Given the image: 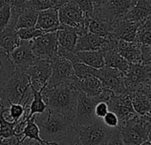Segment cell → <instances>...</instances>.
<instances>
[{
  "label": "cell",
  "instance_id": "cell-1",
  "mask_svg": "<svg viewBox=\"0 0 151 145\" xmlns=\"http://www.w3.org/2000/svg\"><path fill=\"white\" fill-rule=\"evenodd\" d=\"M42 96L47 108L73 120L77 105L79 90L72 82H62L42 89Z\"/></svg>",
  "mask_w": 151,
  "mask_h": 145
},
{
  "label": "cell",
  "instance_id": "cell-2",
  "mask_svg": "<svg viewBox=\"0 0 151 145\" xmlns=\"http://www.w3.org/2000/svg\"><path fill=\"white\" fill-rule=\"evenodd\" d=\"M34 118L39 128L40 137L46 142L58 144L73 128L71 120L48 108L42 113L34 114Z\"/></svg>",
  "mask_w": 151,
  "mask_h": 145
},
{
  "label": "cell",
  "instance_id": "cell-3",
  "mask_svg": "<svg viewBox=\"0 0 151 145\" xmlns=\"http://www.w3.org/2000/svg\"><path fill=\"white\" fill-rule=\"evenodd\" d=\"M29 87V78L26 71L15 68L12 76L0 86L2 107L8 108L11 104H22Z\"/></svg>",
  "mask_w": 151,
  "mask_h": 145
},
{
  "label": "cell",
  "instance_id": "cell-4",
  "mask_svg": "<svg viewBox=\"0 0 151 145\" xmlns=\"http://www.w3.org/2000/svg\"><path fill=\"white\" fill-rule=\"evenodd\" d=\"M117 129L119 131L125 145H140L150 140L151 115H139L119 122Z\"/></svg>",
  "mask_w": 151,
  "mask_h": 145
},
{
  "label": "cell",
  "instance_id": "cell-5",
  "mask_svg": "<svg viewBox=\"0 0 151 145\" xmlns=\"http://www.w3.org/2000/svg\"><path fill=\"white\" fill-rule=\"evenodd\" d=\"M114 94L112 91L104 89L100 95L96 97H88L79 91L75 115L72 120L73 127L87 126L95 121L97 118L95 115V106L101 101L107 102Z\"/></svg>",
  "mask_w": 151,
  "mask_h": 145
},
{
  "label": "cell",
  "instance_id": "cell-6",
  "mask_svg": "<svg viewBox=\"0 0 151 145\" xmlns=\"http://www.w3.org/2000/svg\"><path fill=\"white\" fill-rule=\"evenodd\" d=\"M74 128L82 145H106L113 133V129L98 118L89 125Z\"/></svg>",
  "mask_w": 151,
  "mask_h": 145
},
{
  "label": "cell",
  "instance_id": "cell-7",
  "mask_svg": "<svg viewBox=\"0 0 151 145\" xmlns=\"http://www.w3.org/2000/svg\"><path fill=\"white\" fill-rule=\"evenodd\" d=\"M151 64H131L125 74L124 83L127 93L131 94L150 87Z\"/></svg>",
  "mask_w": 151,
  "mask_h": 145
},
{
  "label": "cell",
  "instance_id": "cell-8",
  "mask_svg": "<svg viewBox=\"0 0 151 145\" xmlns=\"http://www.w3.org/2000/svg\"><path fill=\"white\" fill-rule=\"evenodd\" d=\"M32 49L37 58L51 61L58 54V40L55 32L45 33L31 40Z\"/></svg>",
  "mask_w": 151,
  "mask_h": 145
},
{
  "label": "cell",
  "instance_id": "cell-9",
  "mask_svg": "<svg viewBox=\"0 0 151 145\" xmlns=\"http://www.w3.org/2000/svg\"><path fill=\"white\" fill-rule=\"evenodd\" d=\"M51 75L46 84L48 87L55 86L62 82H72L76 77L73 64L58 54L51 60Z\"/></svg>",
  "mask_w": 151,
  "mask_h": 145
},
{
  "label": "cell",
  "instance_id": "cell-10",
  "mask_svg": "<svg viewBox=\"0 0 151 145\" xmlns=\"http://www.w3.org/2000/svg\"><path fill=\"white\" fill-rule=\"evenodd\" d=\"M51 61L38 58L26 70L30 87L36 91H42L51 75Z\"/></svg>",
  "mask_w": 151,
  "mask_h": 145
},
{
  "label": "cell",
  "instance_id": "cell-11",
  "mask_svg": "<svg viewBox=\"0 0 151 145\" xmlns=\"http://www.w3.org/2000/svg\"><path fill=\"white\" fill-rule=\"evenodd\" d=\"M97 78L100 80L103 87L112 91L115 96L127 93L124 83L125 74L118 69L104 66L98 69Z\"/></svg>",
  "mask_w": 151,
  "mask_h": 145
},
{
  "label": "cell",
  "instance_id": "cell-12",
  "mask_svg": "<svg viewBox=\"0 0 151 145\" xmlns=\"http://www.w3.org/2000/svg\"><path fill=\"white\" fill-rule=\"evenodd\" d=\"M8 56L15 68L25 71L38 59L33 51L31 40H20L19 44Z\"/></svg>",
  "mask_w": 151,
  "mask_h": 145
},
{
  "label": "cell",
  "instance_id": "cell-13",
  "mask_svg": "<svg viewBox=\"0 0 151 145\" xmlns=\"http://www.w3.org/2000/svg\"><path fill=\"white\" fill-rule=\"evenodd\" d=\"M106 103L109 111L113 112L118 116L119 122L126 121L137 114L134 110L131 96L128 93L119 96L113 95Z\"/></svg>",
  "mask_w": 151,
  "mask_h": 145
},
{
  "label": "cell",
  "instance_id": "cell-14",
  "mask_svg": "<svg viewBox=\"0 0 151 145\" xmlns=\"http://www.w3.org/2000/svg\"><path fill=\"white\" fill-rule=\"evenodd\" d=\"M35 27L44 33L55 32L62 28L58 19V11L57 8H49L38 12Z\"/></svg>",
  "mask_w": 151,
  "mask_h": 145
},
{
  "label": "cell",
  "instance_id": "cell-15",
  "mask_svg": "<svg viewBox=\"0 0 151 145\" xmlns=\"http://www.w3.org/2000/svg\"><path fill=\"white\" fill-rule=\"evenodd\" d=\"M139 24L140 23L132 22L122 18L116 19L112 21L113 35L127 42L136 43Z\"/></svg>",
  "mask_w": 151,
  "mask_h": 145
},
{
  "label": "cell",
  "instance_id": "cell-16",
  "mask_svg": "<svg viewBox=\"0 0 151 145\" xmlns=\"http://www.w3.org/2000/svg\"><path fill=\"white\" fill-rule=\"evenodd\" d=\"M73 85L80 91L88 97H96L104 90V87L100 80L96 76H89L86 78L75 77L73 81Z\"/></svg>",
  "mask_w": 151,
  "mask_h": 145
},
{
  "label": "cell",
  "instance_id": "cell-17",
  "mask_svg": "<svg viewBox=\"0 0 151 145\" xmlns=\"http://www.w3.org/2000/svg\"><path fill=\"white\" fill-rule=\"evenodd\" d=\"M129 94V93H128ZM135 113L139 115H150L151 112V89L145 88L142 90L129 94Z\"/></svg>",
  "mask_w": 151,
  "mask_h": 145
},
{
  "label": "cell",
  "instance_id": "cell-18",
  "mask_svg": "<svg viewBox=\"0 0 151 145\" xmlns=\"http://www.w3.org/2000/svg\"><path fill=\"white\" fill-rule=\"evenodd\" d=\"M105 42H106V38L98 36L90 32H87L85 34H81L78 35L74 50L86 51V50H100Z\"/></svg>",
  "mask_w": 151,
  "mask_h": 145
},
{
  "label": "cell",
  "instance_id": "cell-19",
  "mask_svg": "<svg viewBox=\"0 0 151 145\" xmlns=\"http://www.w3.org/2000/svg\"><path fill=\"white\" fill-rule=\"evenodd\" d=\"M20 43L16 28L11 25H7L0 31V48L7 54L13 50Z\"/></svg>",
  "mask_w": 151,
  "mask_h": 145
},
{
  "label": "cell",
  "instance_id": "cell-20",
  "mask_svg": "<svg viewBox=\"0 0 151 145\" xmlns=\"http://www.w3.org/2000/svg\"><path fill=\"white\" fill-rule=\"evenodd\" d=\"M79 32H80L79 28L68 27H65L64 28L57 30L56 35H57L58 46L74 50Z\"/></svg>",
  "mask_w": 151,
  "mask_h": 145
},
{
  "label": "cell",
  "instance_id": "cell-21",
  "mask_svg": "<svg viewBox=\"0 0 151 145\" xmlns=\"http://www.w3.org/2000/svg\"><path fill=\"white\" fill-rule=\"evenodd\" d=\"M104 66L116 68L119 71L122 72L124 74L127 72L130 63L126 60L117 50H111L104 52Z\"/></svg>",
  "mask_w": 151,
  "mask_h": 145
},
{
  "label": "cell",
  "instance_id": "cell-22",
  "mask_svg": "<svg viewBox=\"0 0 151 145\" xmlns=\"http://www.w3.org/2000/svg\"><path fill=\"white\" fill-rule=\"evenodd\" d=\"M81 62L92 66L96 69H100L104 66V51L101 50H86L76 51Z\"/></svg>",
  "mask_w": 151,
  "mask_h": 145
},
{
  "label": "cell",
  "instance_id": "cell-23",
  "mask_svg": "<svg viewBox=\"0 0 151 145\" xmlns=\"http://www.w3.org/2000/svg\"><path fill=\"white\" fill-rule=\"evenodd\" d=\"M88 32L104 38H108L113 35L112 22L107 20L90 18L88 23Z\"/></svg>",
  "mask_w": 151,
  "mask_h": 145
},
{
  "label": "cell",
  "instance_id": "cell-24",
  "mask_svg": "<svg viewBox=\"0 0 151 145\" xmlns=\"http://www.w3.org/2000/svg\"><path fill=\"white\" fill-rule=\"evenodd\" d=\"M119 53L131 64H143L141 55V44L138 43H129Z\"/></svg>",
  "mask_w": 151,
  "mask_h": 145
},
{
  "label": "cell",
  "instance_id": "cell-25",
  "mask_svg": "<svg viewBox=\"0 0 151 145\" xmlns=\"http://www.w3.org/2000/svg\"><path fill=\"white\" fill-rule=\"evenodd\" d=\"M37 15H38V12H36L31 8L24 9L18 18L15 28L18 29V28H22V27H35L36 20H37Z\"/></svg>",
  "mask_w": 151,
  "mask_h": 145
},
{
  "label": "cell",
  "instance_id": "cell-26",
  "mask_svg": "<svg viewBox=\"0 0 151 145\" xmlns=\"http://www.w3.org/2000/svg\"><path fill=\"white\" fill-rule=\"evenodd\" d=\"M136 43L143 45H151V16L139 24Z\"/></svg>",
  "mask_w": 151,
  "mask_h": 145
},
{
  "label": "cell",
  "instance_id": "cell-27",
  "mask_svg": "<svg viewBox=\"0 0 151 145\" xmlns=\"http://www.w3.org/2000/svg\"><path fill=\"white\" fill-rule=\"evenodd\" d=\"M15 67L7 53L0 54V86L3 85L12 74Z\"/></svg>",
  "mask_w": 151,
  "mask_h": 145
},
{
  "label": "cell",
  "instance_id": "cell-28",
  "mask_svg": "<svg viewBox=\"0 0 151 145\" xmlns=\"http://www.w3.org/2000/svg\"><path fill=\"white\" fill-rule=\"evenodd\" d=\"M137 0H110L116 19L124 17L136 4Z\"/></svg>",
  "mask_w": 151,
  "mask_h": 145
},
{
  "label": "cell",
  "instance_id": "cell-29",
  "mask_svg": "<svg viewBox=\"0 0 151 145\" xmlns=\"http://www.w3.org/2000/svg\"><path fill=\"white\" fill-rule=\"evenodd\" d=\"M26 138H29V139H33L35 140L36 142L40 143V144H47V143H50V142H46L43 141L41 137H40V131H39V128L36 125L35 121V118L34 115L29 118L27 121L26 127L23 130V140Z\"/></svg>",
  "mask_w": 151,
  "mask_h": 145
},
{
  "label": "cell",
  "instance_id": "cell-30",
  "mask_svg": "<svg viewBox=\"0 0 151 145\" xmlns=\"http://www.w3.org/2000/svg\"><path fill=\"white\" fill-rule=\"evenodd\" d=\"M32 91H33V99L29 105V118H31L34 114L42 113L47 109V105L42 98V92L36 91L33 89Z\"/></svg>",
  "mask_w": 151,
  "mask_h": 145
},
{
  "label": "cell",
  "instance_id": "cell-31",
  "mask_svg": "<svg viewBox=\"0 0 151 145\" xmlns=\"http://www.w3.org/2000/svg\"><path fill=\"white\" fill-rule=\"evenodd\" d=\"M74 74L78 78H86L89 76H96L98 74V69L89 66L82 62L75 63L73 65Z\"/></svg>",
  "mask_w": 151,
  "mask_h": 145
},
{
  "label": "cell",
  "instance_id": "cell-32",
  "mask_svg": "<svg viewBox=\"0 0 151 145\" xmlns=\"http://www.w3.org/2000/svg\"><path fill=\"white\" fill-rule=\"evenodd\" d=\"M16 33L20 40H32L35 37H38L45 34L42 30L32 27H22L16 29Z\"/></svg>",
  "mask_w": 151,
  "mask_h": 145
},
{
  "label": "cell",
  "instance_id": "cell-33",
  "mask_svg": "<svg viewBox=\"0 0 151 145\" xmlns=\"http://www.w3.org/2000/svg\"><path fill=\"white\" fill-rule=\"evenodd\" d=\"M57 145H82L76 128L73 126V128L70 129V131L68 132V134L62 139L60 140Z\"/></svg>",
  "mask_w": 151,
  "mask_h": 145
},
{
  "label": "cell",
  "instance_id": "cell-34",
  "mask_svg": "<svg viewBox=\"0 0 151 145\" xmlns=\"http://www.w3.org/2000/svg\"><path fill=\"white\" fill-rule=\"evenodd\" d=\"M58 55L67 59L73 65L75 63L81 62V60L77 55V52L73 50H69V49H65V48H63L61 46H58Z\"/></svg>",
  "mask_w": 151,
  "mask_h": 145
},
{
  "label": "cell",
  "instance_id": "cell-35",
  "mask_svg": "<svg viewBox=\"0 0 151 145\" xmlns=\"http://www.w3.org/2000/svg\"><path fill=\"white\" fill-rule=\"evenodd\" d=\"M16 122H8L0 115V137L7 138L13 136V128Z\"/></svg>",
  "mask_w": 151,
  "mask_h": 145
},
{
  "label": "cell",
  "instance_id": "cell-36",
  "mask_svg": "<svg viewBox=\"0 0 151 145\" xmlns=\"http://www.w3.org/2000/svg\"><path fill=\"white\" fill-rule=\"evenodd\" d=\"M10 17H11V5L6 0L5 4L3 5V7L0 10V31L9 24Z\"/></svg>",
  "mask_w": 151,
  "mask_h": 145
},
{
  "label": "cell",
  "instance_id": "cell-37",
  "mask_svg": "<svg viewBox=\"0 0 151 145\" xmlns=\"http://www.w3.org/2000/svg\"><path fill=\"white\" fill-rule=\"evenodd\" d=\"M10 115L14 122H17L24 114L25 106L21 104H11L8 107Z\"/></svg>",
  "mask_w": 151,
  "mask_h": 145
},
{
  "label": "cell",
  "instance_id": "cell-38",
  "mask_svg": "<svg viewBox=\"0 0 151 145\" xmlns=\"http://www.w3.org/2000/svg\"><path fill=\"white\" fill-rule=\"evenodd\" d=\"M103 122L110 128H117L118 126H119V118L118 116L113 113V112H111L109 111L102 119Z\"/></svg>",
  "mask_w": 151,
  "mask_h": 145
},
{
  "label": "cell",
  "instance_id": "cell-39",
  "mask_svg": "<svg viewBox=\"0 0 151 145\" xmlns=\"http://www.w3.org/2000/svg\"><path fill=\"white\" fill-rule=\"evenodd\" d=\"M67 1H73L76 4L79 5V7L88 16L91 17L92 11H93V4L91 0H67Z\"/></svg>",
  "mask_w": 151,
  "mask_h": 145
},
{
  "label": "cell",
  "instance_id": "cell-40",
  "mask_svg": "<svg viewBox=\"0 0 151 145\" xmlns=\"http://www.w3.org/2000/svg\"><path fill=\"white\" fill-rule=\"evenodd\" d=\"M95 115L98 119H103V117L109 112L108 105L104 101H101L97 103L95 106Z\"/></svg>",
  "mask_w": 151,
  "mask_h": 145
},
{
  "label": "cell",
  "instance_id": "cell-41",
  "mask_svg": "<svg viewBox=\"0 0 151 145\" xmlns=\"http://www.w3.org/2000/svg\"><path fill=\"white\" fill-rule=\"evenodd\" d=\"M141 55L143 64H151V45L141 44Z\"/></svg>",
  "mask_w": 151,
  "mask_h": 145
},
{
  "label": "cell",
  "instance_id": "cell-42",
  "mask_svg": "<svg viewBox=\"0 0 151 145\" xmlns=\"http://www.w3.org/2000/svg\"><path fill=\"white\" fill-rule=\"evenodd\" d=\"M106 145H125L122 138H121L120 133L117 128L113 129L112 136H111V139L109 140V142L107 143Z\"/></svg>",
  "mask_w": 151,
  "mask_h": 145
},
{
  "label": "cell",
  "instance_id": "cell-43",
  "mask_svg": "<svg viewBox=\"0 0 151 145\" xmlns=\"http://www.w3.org/2000/svg\"><path fill=\"white\" fill-rule=\"evenodd\" d=\"M21 142L22 141L14 135L7 138L0 137V145H20Z\"/></svg>",
  "mask_w": 151,
  "mask_h": 145
},
{
  "label": "cell",
  "instance_id": "cell-44",
  "mask_svg": "<svg viewBox=\"0 0 151 145\" xmlns=\"http://www.w3.org/2000/svg\"><path fill=\"white\" fill-rule=\"evenodd\" d=\"M9 4L12 7H17V8H21V9H26V4L27 0H7Z\"/></svg>",
  "mask_w": 151,
  "mask_h": 145
},
{
  "label": "cell",
  "instance_id": "cell-45",
  "mask_svg": "<svg viewBox=\"0 0 151 145\" xmlns=\"http://www.w3.org/2000/svg\"><path fill=\"white\" fill-rule=\"evenodd\" d=\"M20 145H40V143L36 142L35 140H33V139L26 138L21 142Z\"/></svg>",
  "mask_w": 151,
  "mask_h": 145
},
{
  "label": "cell",
  "instance_id": "cell-46",
  "mask_svg": "<svg viewBox=\"0 0 151 145\" xmlns=\"http://www.w3.org/2000/svg\"><path fill=\"white\" fill-rule=\"evenodd\" d=\"M53 5H54V8H57L58 9L61 5H63L64 4H65L67 2V0H50Z\"/></svg>",
  "mask_w": 151,
  "mask_h": 145
},
{
  "label": "cell",
  "instance_id": "cell-47",
  "mask_svg": "<svg viewBox=\"0 0 151 145\" xmlns=\"http://www.w3.org/2000/svg\"><path fill=\"white\" fill-rule=\"evenodd\" d=\"M108 0H91L92 2V4H93V7L94 6H98V5H101L104 3H106Z\"/></svg>",
  "mask_w": 151,
  "mask_h": 145
},
{
  "label": "cell",
  "instance_id": "cell-48",
  "mask_svg": "<svg viewBox=\"0 0 151 145\" xmlns=\"http://www.w3.org/2000/svg\"><path fill=\"white\" fill-rule=\"evenodd\" d=\"M5 2H6V0H0V10L3 7V5L5 4Z\"/></svg>",
  "mask_w": 151,
  "mask_h": 145
},
{
  "label": "cell",
  "instance_id": "cell-49",
  "mask_svg": "<svg viewBox=\"0 0 151 145\" xmlns=\"http://www.w3.org/2000/svg\"><path fill=\"white\" fill-rule=\"evenodd\" d=\"M140 145H151L150 144V140H148V141H146V142H144V143L141 144Z\"/></svg>",
  "mask_w": 151,
  "mask_h": 145
},
{
  "label": "cell",
  "instance_id": "cell-50",
  "mask_svg": "<svg viewBox=\"0 0 151 145\" xmlns=\"http://www.w3.org/2000/svg\"><path fill=\"white\" fill-rule=\"evenodd\" d=\"M40 145H57L56 143H47V144H40Z\"/></svg>",
  "mask_w": 151,
  "mask_h": 145
},
{
  "label": "cell",
  "instance_id": "cell-51",
  "mask_svg": "<svg viewBox=\"0 0 151 145\" xmlns=\"http://www.w3.org/2000/svg\"><path fill=\"white\" fill-rule=\"evenodd\" d=\"M2 53H5V52H4V50H3L0 48V54H2Z\"/></svg>",
  "mask_w": 151,
  "mask_h": 145
},
{
  "label": "cell",
  "instance_id": "cell-52",
  "mask_svg": "<svg viewBox=\"0 0 151 145\" xmlns=\"http://www.w3.org/2000/svg\"><path fill=\"white\" fill-rule=\"evenodd\" d=\"M0 108H3V107H2V105H0Z\"/></svg>",
  "mask_w": 151,
  "mask_h": 145
}]
</instances>
